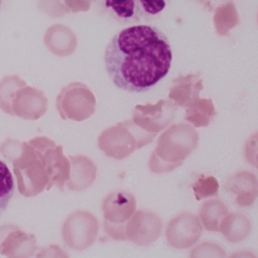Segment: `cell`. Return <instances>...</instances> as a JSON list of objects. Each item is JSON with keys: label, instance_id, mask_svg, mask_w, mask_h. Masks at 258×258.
Returning a JSON list of instances; mask_svg holds the SVG:
<instances>
[{"label": "cell", "instance_id": "obj_13", "mask_svg": "<svg viewBox=\"0 0 258 258\" xmlns=\"http://www.w3.org/2000/svg\"><path fill=\"white\" fill-rule=\"evenodd\" d=\"M229 213V209L224 203L213 199L203 203L200 210V217L207 230L220 232V223Z\"/></svg>", "mask_w": 258, "mask_h": 258}, {"label": "cell", "instance_id": "obj_9", "mask_svg": "<svg viewBox=\"0 0 258 258\" xmlns=\"http://www.w3.org/2000/svg\"><path fill=\"white\" fill-rule=\"evenodd\" d=\"M33 234L23 231L15 225L0 227V254L8 257H31L38 250Z\"/></svg>", "mask_w": 258, "mask_h": 258}, {"label": "cell", "instance_id": "obj_10", "mask_svg": "<svg viewBox=\"0 0 258 258\" xmlns=\"http://www.w3.org/2000/svg\"><path fill=\"white\" fill-rule=\"evenodd\" d=\"M227 192L235 197V202L241 207L252 206L258 195V181L252 172L242 170L227 179L225 185Z\"/></svg>", "mask_w": 258, "mask_h": 258}, {"label": "cell", "instance_id": "obj_15", "mask_svg": "<svg viewBox=\"0 0 258 258\" xmlns=\"http://www.w3.org/2000/svg\"><path fill=\"white\" fill-rule=\"evenodd\" d=\"M15 185L8 166L0 160V216L8 207L13 197Z\"/></svg>", "mask_w": 258, "mask_h": 258}, {"label": "cell", "instance_id": "obj_4", "mask_svg": "<svg viewBox=\"0 0 258 258\" xmlns=\"http://www.w3.org/2000/svg\"><path fill=\"white\" fill-rule=\"evenodd\" d=\"M136 209L137 201L132 194L116 191L108 195L102 204L106 233L115 240H126V225Z\"/></svg>", "mask_w": 258, "mask_h": 258}, {"label": "cell", "instance_id": "obj_19", "mask_svg": "<svg viewBox=\"0 0 258 258\" xmlns=\"http://www.w3.org/2000/svg\"><path fill=\"white\" fill-rule=\"evenodd\" d=\"M4 1L5 0H0V8H1L2 5L4 3Z\"/></svg>", "mask_w": 258, "mask_h": 258}, {"label": "cell", "instance_id": "obj_11", "mask_svg": "<svg viewBox=\"0 0 258 258\" xmlns=\"http://www.w3.org/2000/svg\"><path fill=\"white\" fill-rule=\"evenodd\" d=\"M70 177L66 182L69 189L84 190L93 185L96 178L97 168L93 161L83 155L69 156Z\"/></svg>", "mask_w": 258, "mask_h": 258}, {"label": "cell", "instance_id": "obj_3", "mask_svg": "<svg viewBox=\"0 0 258 258\" xmlns=\"http://www.w3.org/2000/svg\"><path fill=\"white\" fill-rule=\"evenodd\" d=\"M198 134L188 126L170 128L158 139L149 161L150 170L154 174L173 171L197 148Z\"/></svg>", "mask_w": 258, "mask_h": 258}, {"label": "cell", "instance_id": "obj_7", "mask_svg": "<svg viewBox=\"0 0 258 258\" xmlns=\"http://www.w3.org/2000/svg\"><path fill=\"white\" fill-rule=\"evenodd\" d=\"M202 232L199 218L192 214L183 213L170 221L166 229V239L171 247L185 249L199 241Z\"/></svg>", "mask_w": 258, "mask_h": 258}, {"label": "cell", "instance_id": "obj_6", "mask_svg": "<svg viewBox=\"0 0 258 258\" xmlns=\"http://www.w3.org/2000/svg\"><path fill=\"white\" fill-rule=\"evenodd\" d=\"M98 231L99 223L95 216L89 212L78 211L66 219L62 235L69 248L84 250L93 245Z\"/></svg>", "mask_w": 258, "mask_h": 258}, {"label": "cell", "instance_id": "obj_14", "mask_svg": "<svg viewBox=\"0 0 258 258\" xmlns=\"http://www.w3.org/2000/svg\"><path fill=\"white\" fill-rule=\"evenodd\" d=\"M104 5L118 19L125 22H138L144 15L138 0H105Z\"/></svg>", "mask_w": 258, "mask_h": 258}, {"label": "cell", "instance_id": "obj_2", "mask_svg": "<svg viewBox=\"0 0 258 258\" xmlns=\"http://www.w3.org/2000/svg\"><path fill=\"white\" fill-rule=\"evenodd\" d=\"M18 190L25 197H35L56 185L64 190L70 176V161L63 147L46 137L23 142L12 161Z\"/></svg>", "mask_w": 258, "mask_h": 258}, {"label": "cell", "instance_id": "obj_16", "mask_svg": "<svg viewBox=\"0 0 258 258\" xmlns=\"http://www.w3.org/2000/svg\"><path fill=\"white\" fill-rule=\"evenodd\" d=\"M196 199L198 201L218 195L219 185L217 179L213 176L200 175L197 181L192 185Z\"/></svg>", "mask_w": 258, "mask_h": 258}, {"label": "cell", "instance_id": "obj_18", "mask_svg": "<svg viewBox=\"0 0 258 258\" xmlns=\"http://www.w3.org/2000/svg\"><path fill=\"white\" fill-rule=\"evenodd\" d=\"M144 15L154 16L162 12L167 6V0H138Z\"/></svg>", "mask_w": 258, "mask_h": 258}, {"label": "cell", "instance_id": "obj_17", "mask_svg": "<svg viewBox=\"0 0 258 258\" xmlns=\"http://www.w3.org/2000/svg\"><path fill=\"white\" fill-rule=\"evenodd\" d=\"M191 257H225L226 252L222 246L213 242H203L190 251Z\"/></svg>", "mask_w": 258, "mask_h": 258}, {"label": "cell", "instance_id": "obj_5", "mask_svg": "<svg viewBox=\"0 0 258 258\" xmlns=\"http://www.w3.org/2000/svg\"><path fill=\"white\" fill-rule=\"evenodd\" d=\"M156 135L132 133L122 127L106 130L98 139V146L108 157L121 160L128 157L137 149L147 146Z\"/></svg>", "mask_w": 258, "mask_h": 258}, {"label": "cell", "instance_id": "obj_12", "mask_svg": "<svg viewBox=\"0 0 258 258\" xmlns=\"http://www.w3.org/2000/svg\"><path fill=\"white\" fill-rule=\"evenodd\" d=\"M251 228L247 216L239 213H229L220 223V232L229 243H238L247 238Z\"/></svg>", "mask_w": 258, "mask_h": 258}, {"label": "cell", "instance_id": "obj_8", "mask_svg": "<svg viewBox=\"0 0 258 258\" xmlns=\"http://www.w3.org/2000/svg\"><path fill=\"white\" fill-rule=\"evenodd\" d=\"M163 222L157 214L148 211H138L126 223V240L140 246H149L160 236Z\"/></svg>", "mask_w": 258, "mask_h": 258}, {"label": "cell", "instance_id": "obj_1", "mask_svg": "<svg viewBox=\"0 0 258 258\" xmlns=\"http://www.w3.org/2000/svg\"><path fill=\"white\" fill-rule=\"evenodd\" d=\"M169 38L158 27L136 25L117 32L106 46V71L117 88L144 93L155 87L171 68Z\"/></svg>", "mask_w": 258, "mask_h": 258}]
</instances>
